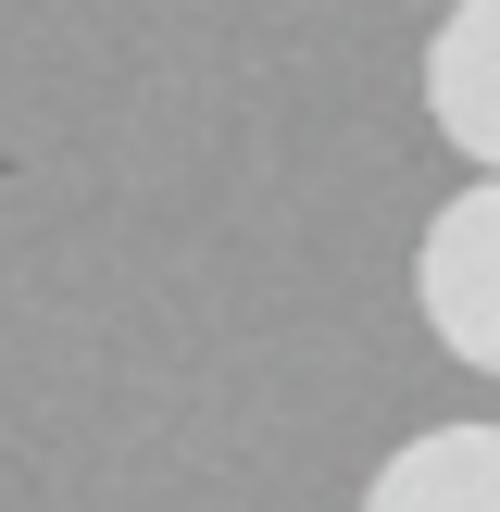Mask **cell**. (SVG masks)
Listing matches in <instances>:
<instances>
[{"label":"cell","mask_w":500,"mask_h":512,"mask_svg":"<svg viewBox=\"0 0 500 512\" xmlns=\"http://www.w3.org/2000/svg\"><path fill=\"white\" fill-rule=\"evenodd\" d=\"M413 313H425V338H438L450 363L500 375V175H475V188L425 225V250H413Z\"/></svg>","instance_id":"cell-1"},{"label":"cell","mask_w":500,"mask_h":512,"mask_svg":"<svg viewBox=\"0 0 500 512\" xmlns=\"http://www.w3.org/2000/svg\"><path fill=\"white\" fill-rule=\"evenodd\" d=\"M363 512H500V425H425L375 463Z\"/></svg>","instance_id":"cell-3"},{"label":"cell","mask_w":500,"mask_h":512,"mask_svg":"<svg viewBox=\"0 0 500 512\" xmlns=\"http://www.w3.org/2000/svg\"><path fill=\"white\" fill-rule=\"evenodd\" d=\"M425 113L475 175H500V0H450V25L425 38Z\"/></svg>","instance_id":"cell-2"}]
</instances>
